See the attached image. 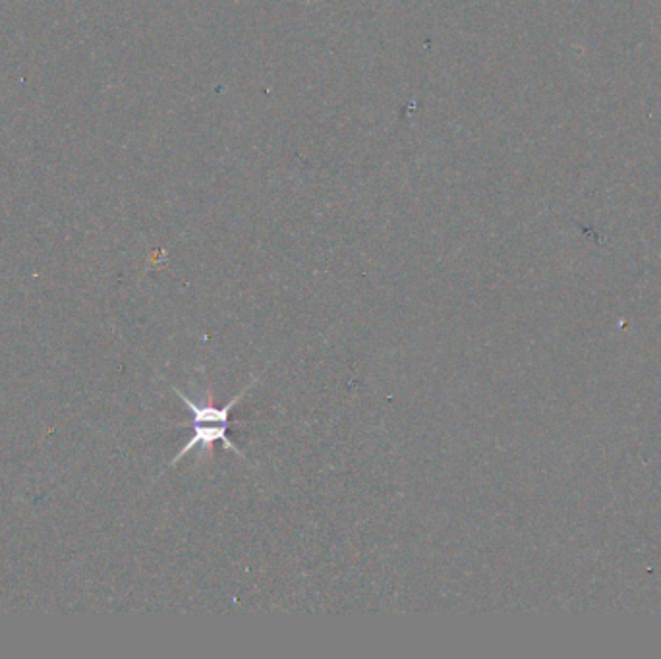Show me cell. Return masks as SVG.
<instances>
[{
    "label": "cell",
    "mask_w": 661,
    "mask_h": 659,
    "mask_svg": "<svg viewBox=\"0 0 661 659\" xmlns=\"http://www.w3.org/2000/svg\"><path fill=\"white\" fill-rule=\"evenodd\" d=\"M230 426H223V424H198L194 426V435L190 437V441L182 447V451L171 460V466H176L180 460L184 459L190 451H194L196 447H202V457L207 453V457L213 455V447L215 443H223L227 449L234 451L242 460L246 459V455L238 449V445H234L230 441L229 431Z\"/></svg>",
    "instance_id": "cell-1"
}]
</instances>
